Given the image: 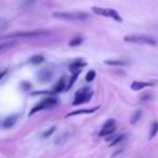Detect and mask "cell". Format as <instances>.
Returning a JSON list of instances; mask_svg holds the SVG:
<instances>
[{"label":"cell","instance_id":"2","mask_svg":"<svg viewBox=\"0 0 158 158\" xmlns=\"http://www.w3.org/2000/svg\"><path fill=\"white\" fill-rule=\"evenodd\" d=\"M125 42L128 43H135V44H147V46H156V40L148 35H139V33H135V35H127L123 37Z\"/></svg>","mask_w":158,"mask_h":158},{"label":"cell","instance_id":"18","mask_svg":"<svg viewBox=\"0 0 158 158\" xmlns=\"http://www.w3.org/2000/svg\"><path fill=\"white\" fill-rule=\"evenodd\" d=\"M81 43H83V37H74L69 41V46H72V47H77Z\"/></svg>","mask_w":158,"mask_h":158},{"label":"cell","instance_id":"7","mask_svg":"<svg viewBox=\"0 0 158 158\" xmlns=\"http://www.w3.org/2000/svg\"><path fill=\"white\" fill-rule=\"evenodd\" d=\"M116 130V121L114 118H109L104 125H102V128L100 130L99 132V136L100 137H107L110 135H112Z\"/></svg>","mask_w":158,"mask_h":158},{"label":"cell","instance_id":"5","mask_svg":"<svg viewBox=\"0 0 158 158\" xmlns=\"http://www.w3.org/2000/svg\"><path fill=\"white\" fill-rule=\"evenodd\" d=\"M91 96H93V91L90 90V88H81L75 93L73 105H80V104L88 102V101H90Z\"/></svg>","mask_w":158,"mask_h":158},{"label":"cell","instance_id":"24","mask_svg":"<svg viewBox=\"0 0 158 158\" xmlns=\"http://www.w3.org/2000/svg\"><path fill=\"white\" fill-rule=\"evenodd\" d=\"M6 74V70H2V72H0V79H2V77Z\"/></svg>","mask_w":158,"mask_h":158},{"label":"cell","instance_id":"17","mask_svg":"<svg viewBox=\"0 0 158 158\" xmlns=\"http://www.w3.org/2000/svg\"><path fill=\"white\" fill-rule=\"evenodd\" d=\"M141 116H142V111L141 110H136L135 112H133V115L131 116V120H130V122L133 125V123H136L139 118H141Z\"/></svg>","mask_w":158,"mask_h":158},{"label":"cell","instance_id":"11","mask_svg":"<svg viewBox=\"0 0 158 158\" xmlns=\"http://www.w3.org/2000/svg\"><path fill=\"white\" fill-rule=\"evenodd\" d=\"M64 89H67V85H65V78L64 77H62L58 81H57V84L53 86V90H52V93H54V94H57V93H60V91H63Z\"/></svg>","mask_w":158,"mask_h":158},{"label":"cell","instance_id":"4","mask_svg":"<svg viewBox=\"0 0 158 158\" xmlns=\"http://www.w3.org/2000/svg\"><path fill=\"white\" fill-rule=\"evenodd\" d=\"M93 12L96 14V15H100V16H104V17H110V19H114L115 21L117 22H121L122 21V17L118 15V12L114 9H109V7H99V6H93L91 7Z\"/></svg>","mask_w":158,"mask_h":158},{"label":"cell","instance_id":"10","mask_svg":"<svg viewBox=\"0 0 158 158\" xmlns=\"http://www.w3.org/2000/svg\"><path fill=\"white\" fill-rule=\"evenodd\" d=\"M149 86H153V83H149V81H133L131 84V89L135 90V91H138L141 89L149 88Z\"/></svg>","mask_w":158,"mask_h":158},{"label":"cell","instance_id":"20","mask_svg":"<svg viewBox=\"0 0 158 158\" xmlns=\"http://www.w3.org/2000/svg\"><path fill=\"white\" fill-rule=\"evenodd\" d=\"M95 77H96L95 70H89V72L86 73V75H85V80H86V81H93V80L95 79Z\"/></svg>","mask_w":158,"mask_h":158},{"label":"cell","instance_id":"6","mask_svg":"<svg viewBox=\"0 0 158 158\" xmlns=\"http://www.w3.org/2000/svg\"><path fill=\"white\" fill-rule=\"evenodd\" d=\"M58 104V100L53 96H49V98H46L43 99L41 102H38L36 106H33V109L30 111V115H33L35 112L40 111V110H44V109H51V107H54L56 105Z\"/></svg>","mask_w":158,"mask_h":158},{"label":"cell","instance_id":"21","mask_svg":"<svg viewBox=\"0 0 158 158\" xmlns=\"http://www.w3.org/2000/svg\"><path fill=\"white\" fill-rule=\"evenodd\" d=\"M123 138H125V135H118V136H116V137H115V139H114V141L110 143V146H115V144L120 143V142H121Z\"/></svg>","mask_w":158,"mask_h":158},{"label":"cell","instance_id":"19","mask_svg":"<svg viewBox=\"0 0 158 158\" xmlns=\"http://www.w3.org/2000/svg\"><path fill=\"white\" fill-rule=\"evenodd\" d=\"M79 74H80V72H77V73H73V75H72V78H70V80H69V83L67 84V89H70V88L73 86V84L75 83V80H77V78L79 77Z\"/></svg>","mask_w":158,"mask_h":158},{"label":"cell","instance_id":"14","mask_svg":"<svg viewBox=\"0 0 158 158\" xmlns=\"http://www.w3.org/2000/svg\"><path fill=\"white\" fill-rule=\"evenodd\" d=\"M98 109H99V107L96 106V107H91V109H83V110H77V111L69 112V114L67 115V117H69V116H74V115H80V114H91V112L96 111Z\"/></svg>","mask_w":158,"mask_h":158},{"label":"cell","instance_id":"16","mask_svg":"<svg viewBox=\"0 0 158 158\" xmlns=\"http://www.w3.org/2000/svg\"><path fill=\"white\" fill-rule=\"evenodd\" d=\"M157 132H158V121H154V122L152 123V126H151L148 138H149V139H152V138H153V137L157 135Z\"/></svg>","mask_w":158,"mask_h":158},{"label":"cell","instance_id":"22","mask_svg":"<svg viewBox=\"0 0 158 158\" xmlns=\"http://www.w3.org/2000/svg\"><path fill=\"white\" fill-rule=\"evenodd\" d=\"M54 131H56V127H54V126H52V127H49V128H48L47 131H44L42 136H43L44 138H47V137H49V136H51V135H52V133H53Z\"/></svg>","mask_w":158,"mask_h":158},{"label":"cell","instance_id":"23","mask_svg":"<svg viewBox=\"0 0 158 158\" xmlns=\"http://www.w3.org/2000/svg\"><path fill=\"white\" fill-rule=\"evenodd\" d=\"M12 46V43L11 42H6V43H0V51H2V49H5V48H10Z\"/></svg>","mask_w":158,"mask_h":158},{"label":"cell","instance_id":"8","mask_svg":"<svg viewBox=\"0 0 158 158\" xmlns=\"http://www.w3.org/2000/svg\"><path fill=\"white\" fill-rule=\"evenodd\" d=\"M37 77H38V80H40V81L47 83V81H49V80L52 79L53 72H52L51 69H48V68H43V69H41V70L37 73Z\"/></svg>","mask_w":158,"mask_h":158},{"label":"cell","instance_id":"15","mask_svg":"<svg viewBox=\"0 0 158 158\" xmlns=\"http://www.w3.org/2000/svg\"><path fill=\"white\" fill-rule=\"evenodd\" d=\"M44 60V57L42 56V54H35V56H32L31 58H30V63L31 64H40V63H42Z\"/></svg>","mask_w":158,"mask_h":158},{"label":"cell","instance_id":"12","mask_svg":"<svg viewBox=\"0 0 158 158\" xmlns=\"http://www.w3.org/2000/svg\"><path fill=\"white\" fill-rule=\"evenodd\" d=\"M16 121H17V116H16V115H10V116H7V117L4 120L2 127H4V128H10V127H12V126L16 123Z\"/></svg>","mask_w":158,"mask_h":158},{"label":"cell","instance_id":"3","mask_svg":"<svg viewBox=\"0 0 158 158\" xmlns=\"http://www.w3.org/2000/svg\"><path fill=\"white\" fill-rule=\"evenodd\" d=\"M48 35L47 31H42V30H35V31H21V32H14L10 33L7 36H4L2 38H35V37H41Z\"/></svg>","mask_w":158,"mask_h":158},{"label":"cell","instance_id":"9","mask_svg":"<svg viewBox=\"0 0 158 158\" xmlns=\"http://www.w3.org/2000/svg\"><path fill=\"white\" fill-rule=\"evenodd\" d=\"M85 65H86V63H85L84 60H81V59H75L74 62H72V63L69 64V70H70L72 73H77V72H80L81 68L85 67Z\"/></svg>","mask_w":158,"mask_h":158},{"label":"cell","instance_id":"13","mask_svg":"<svg viewBox=\"0 0 158 158\" xmlns=\"http://www.w3.org/2000/svg\"><path fill=\"white\" fill-rule=\"evenodd\" d=\"M104 63L107 65H115V67H123V65L130 64L127 60H123V59H107Z\"/></svg>","mask_w":158,"mask_h":158},{"label":"cell","instance_id":"1","mask_svg":"<svg viewBox=\"0 0 158 158\" xmlns=\"http://www.w3.org/2000/svg\"><path fill=\"white\" fill-rule=\"evenodd\" d=\"M52 16L57 20L62 21H83L89 17L86 12L81 11H75V12H53Z\"/></svg>","mask_w":158,"mask_h":158}]
</instances>
